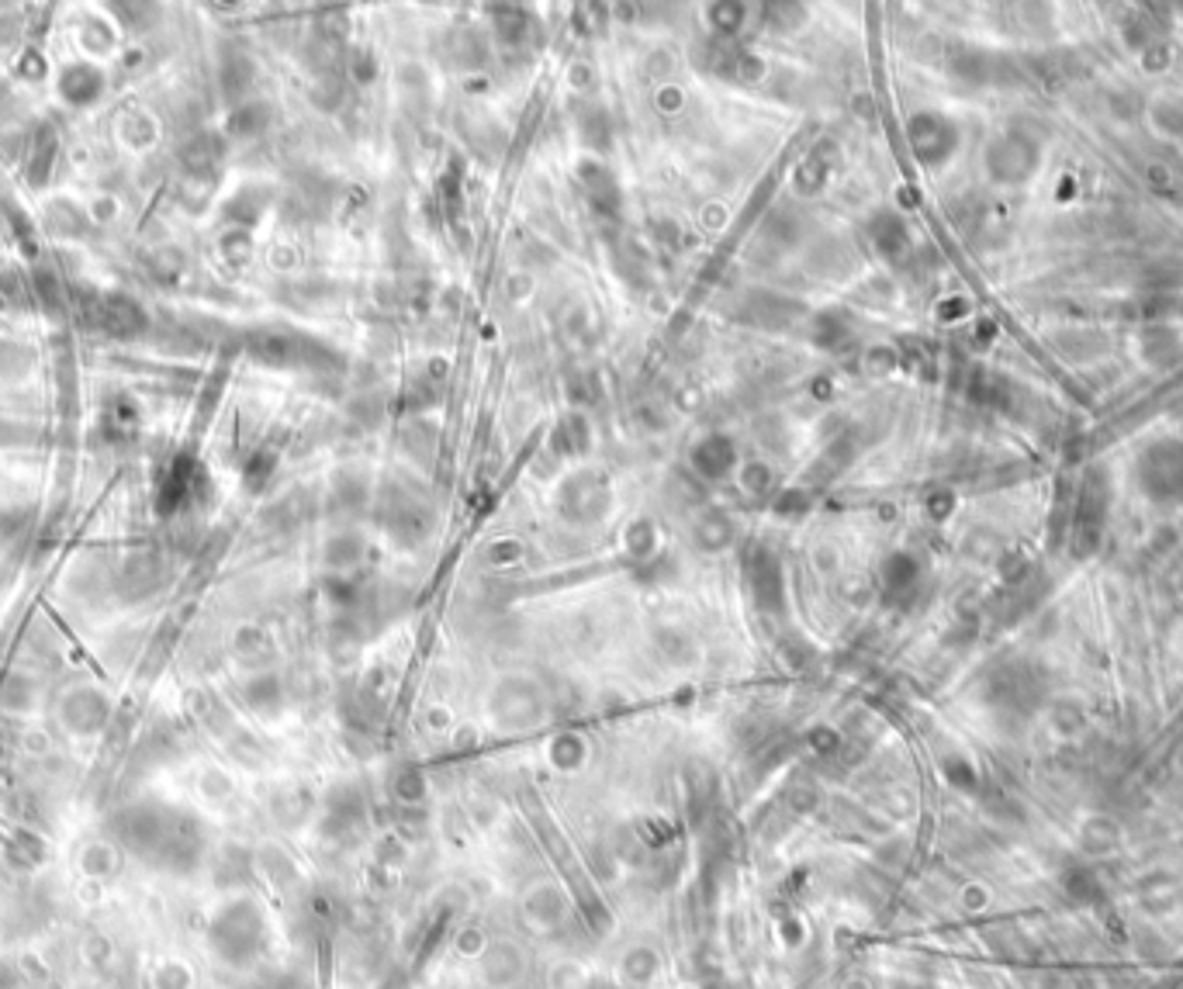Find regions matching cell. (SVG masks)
<instances>
[{
    "instance_id": "1",
    "label": "cell",
    "mask_w": 1183,
    "mask_h": 989,
    "mask_svg": "<svg viewBox=\"0 0 1183 989\" xmlns=\"http://www.w3.org/2000/svg\"><path fill=\"white\" fill-rule=\"evenodd\" d=\"M1139 485L1152 502H1183V440H1159L1145 450Z\"/></svg>"
},
{
    "instance_id": "2",
    "label": "cell",
    "mask_w": 1183,
    "mask_h": 989,
    "mask_svg": "<svg viewBox=\"0 0 1183 989\" xmlns=\"http://www.w3.org/2000/svg\"><path fill=\"white\" fill-rule=\"evenodd\" d=\"M907 135H910V146H914L917 160H924V163H941L955 149V139H959L952 122H945L941 115H917L914 122H910Z\"/></svg>"
},
{
    "instance_id": "3",
    "label": "cell",
    "mask_w": 1183,
    "mask_h": 989,
    "mask_svg": "<svg viewBox=\"0 0 1183 989\" xmlns=\"http://www.w3.org/2000/svg\"><path fill=\"white\" fill-rule=\"evenodd\" d=\"M692 467H696L703 478H723V474L734 467V443L727 436H706L703 443H696L692 450Z\"/></svg>"
},
{
    "instance_id": "4",
    "label": "cell",
    "mask_w": 1183,
    "mask_h": 989,
    "mask_svg": "<svg viewBox=\"0 0 1183 989\" xmlns=\"http://www.w3.org/2000/svg\"><path fill=\"white\" fill-rule=\"evenodd\" d=\"M793 315H800V305L796 301H786V298H775V294H751L748 308H744V319H751L755 326H782Z\"/></svg>"
},
{
    "instance_id": "5",
    "label": "cell",
    "mask_w": 1183,
    "mask_h": 989,
    "mask_svg": "<svg viewBox=\"0 0 1183 989\" xmlns=\"http://www.w3.org/2000/svg\"><path fill=\"white\" fill-rule=\"evenodd\" d=\"M585 187H589V198L599 205L606 215H613L620 205V191H616L613 177H609L602 166H585Z\"/></svg>"
},
{
    "instance_id": "6",
    "label": "cell",
    "mask_w": 1183,
    "mask_h": 989,
    "mask_svg": "<svg viewBox=\"0 0 1183 989\" xmlns=\"http://www.w3.org/2000/svg\"><path fill=\"white\" fill-rule=\"evenodd\" d=\"M872 236H876V246L883 249L886 256H896L903 246H907V232H903L900 218H893V215H879L876 222H872Z\"/></svg>"
},
{
    "instance_id": "7",
    "label": "cell",
    "mask_w": 1183,
    "mask_h": 989,
    "mask_svg": "<svg viewBox=\"0 0 1183 989\" xmlns=\"http://www.w3.org/2000/svg\"><path fill=\"white\" fill-rule=\"evenodd\" d=\"M845 319L838 322V315H820L817 322H813V339H817L820 346H838L841 339H845Z\"/></svg>"
},
{
    "instance_id": "8",
    "label": "cell",
    "mask_w": 1183,
    "mask_h": 989,
    "mask_svg": "<svg viewBox=\"0 0 1183 989\" xmlns=\"http://www.w3.org/2000/svg\"><path fill=\"white\" fill-rule=\"evenodd\" d=\"M499 14H502V18H495V25H499L502 39L516 42L519 35H523V28L530 25V21L523 18V11H519V7H499Z\"/></svg>"
}]
</instances>
